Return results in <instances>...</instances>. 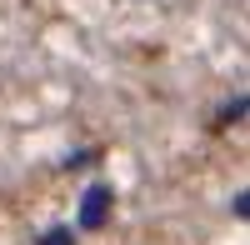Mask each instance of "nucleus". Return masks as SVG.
<instances>
[{
  "instance_id": "1",
  "label": "nucleus",
  "mask_w": 250,
  "mask_h": 245,
  "mask_svg": "<svg viewBox=\"0 0 250 245\" xmlns=\"http://www.w3.org/2000/svg\"><path fill=\"white\" fill-rule=\"evenodd\" d=\"M110 185H90L85 190V200H80V230H100L110 220Z\"/></svg>"
},
{
  "instance_id": "2",
  "label": "nucleus",
  "mask_w": 250,
  "mask_h": 245,
  "mask_svg": "<svg viewBox=\"0 0 250 245\" xmlns=\"http://www.w3.org/2000/svg\"><path fill=\"white\" fill-rule=\"evenodd\" d=\"M40 245H75V240H70V230H50V235L40 240Z\"/></svg>"
}]
</instances>
